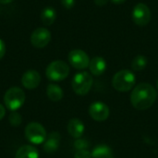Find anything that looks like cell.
I'll use <instances>...</instances> for the list:
<instances>
[{
	"instance_id": "603a6c76",
	"label": "cell",
	"mask_w": 158,
	"mask_h": 158,
	"mask_svg": "<svg viewBox=\"0 0 158 158\" xmlns=\"http://www.w3.org/2000/svg\"><path fill=\"white\" fill-rule=\"evenodd\" d=\"M61 4L62 6L67 8V9H70L74 6L75 5V0H61Z\"/></svg>"
},
{
	"instance_id": "7c38bea8",
	"label": "cell",
	"mask_w": 158,
	"mask_h": 158,
	"mask_svg": "<svg viewBox=\"0 0 158 158\" xmlns=\"http://www.w3.org/2000/svg\"><path fill=\"white\" fill-rule=\"evenodd\" d=\"M59 143H60V134L58 132L53 131L48 135V137H46V140L44 143V150L45 153L48 154L55 153L58 149Z\"/></svg>"
},
{
	"instance_id": "7402d4cb",
	"label": "cell",
	"mask_w": 158,
	"mask_h": 158,
	"mask_svg": "<svg viewBox=\"0 0 158 158\" xmlns=\"http://www.w3.org/2000/svg\"><path fill=\"white\" fill-rule=\"evenodd\" d=\"M75 158H92V153H90L88 150H78L75 155Z\"/></svg>"
},
{
	"instance_id": "f1b7e54d",
	"label": "cell",
	"mask_w": 158,
	"mask_h": 158,
	"mask_svg": "<svg viewBox=\"0 0 158 158\" xmlns=\"http://www.w3.org/2000/svg\"><path fill=\"white\" fill-rule=\"evenodd\" d=\"M156 87H157V90H158V80H157V82H156Z\"/></svg>"
},
{
	"instance_id": "ba28073f",
	"label": "cell",
	"mask_w": 158,
	"mask_h": 158,
	"mask_svg": "<svg viewBox=\"0 0 158 158\" xmlns=\"http://www.w3.org/2000/svg\"><path fill=\"white\" fill-rule=\"evenodd\" d=\"M68 58L69 64L77 69H84L88 68L90 64L89 56L81 49H74L70 51Z\"/></svg>"
},
{
	"instance_id": "8992f818",
	"label": "cell",
	"mask_w": 158,
	"mask_h": 158,
	"mask_svg": "<svg viewBox=\"0 0 158 158\" xmlns=\"http://www.w3.org/2000/svg\"><path fill=\"white\" fill-rule=\"evenodd\" d=\"M26 139L33 144H41L46 140L47 134L43 125L38 122H31L25 128Z\"/></svg>"
},
{
	"instance_id": "83f0119b",
	"label": "cell",
	"mask_w": 158,
	"mask_h": 158,
	"mask_svg": "<svg viewBox=\"0 0 158 158\" xmlns=\"http://www.w3.org/2000/svg\"><path fill=\"white\" fill-rule=\"evenodd\" d=\"M113 3H115V4H118V5H119V4H122V3H124L126 0H111Z\"/></svg>"
},
{
	"instance_id": "6da1fadb",
	"label": "cell",
	"mask_w": 158,
	"mask_h": 158,
	"mask_svg": "<svg viewBox=\"0 0 158 158\" xmlns=\"http://www.w3.org/2000/svg\"><path fill=\"white\" fill-rule=\"evenodd\" d=\"M157 92L154 86L147 82L136 85L131 94V102L134 108L138 110H146L156 102Z\"/></svg>"
},
{
	"instance_id": "4316f807",
	"label": "cell",
	"mask_w": 158,
	"mask_h": 158,
	"mask_svg": "<svg viewBox=\"0 0 158 158\" xmlns=\"http://www.w3.org/2000/svg\"><path fill=\"white\" fill-rule=\"evenodd\" d=\"M12 1H14V0H0V4L6 5V4H9V3H11Z\"/></svg>"
},
{
	"instance_id": "ffe728a7",
	"label": "cell",
	"mask_w": 158,
	"mask_h": 158,
	"mask_svg": "<svg viewBox=\"0 0 158 158\" xmlns=\"http://www.w3.org/2000/svg\"><path fill=\"white\" fill-rule=\"evenodd\" d=\"M8 121H9V123H10L12 126L18 127V126H19V125L21 124V122H22V118H21V116H20L18 112L13 111V112L9 115V117H8Z\"/></svg>"
},
{
	"instance_id": "e0dca14e",
	"label": "cell",
	"mask_w": 158,
	"mask_h": 158,
	"mask_svg": "<svg viewBox=\"0 0 158 158\" xmlns=\"http://www.w3.org/2000/svg\"><path fill=\"white\" fill-rule=\"evenodd\" d=\"M56 19V12L53 7L46 6L43 9L41 13V19L44 25L46 26L52 25L55 22Z\"/></svg>"
},
{
	"instance_id": "5bb4252c",
	"label": "cell",
	"mask_w": 158,
	"mask_h": 158,
	"mask_svg": "<svg viewBox=\"0 0 158 158\" xmlns=\"http://www.w3.org/2000/svg\"><path fill=\"white\" fill-rule=\"evenodd\" d=\"M84 124L79 118H72L68 123V131L69 135L75 139H79L84 132Z\"/></svg>"
},
{
	"instance_id": "9a60e30c",
	"label": "cell",
	"mask_w": 158,
	"mask_h": 158,
	"mask_svg": "<svg viewBox=\"0 0 158 158\" xmlns=\"http://www.w3.org/2000/svg\"><path fill=\"white\" fill-rule=\"evenodd\" d=\"M15 158H39V153L31 145H23L17 151Z\"/></svg>"
},
{
	"instance_id": "5b68a950",
	"label": "cell",
	"mask_w": 158,
	"mask_h": 158,
	"mask_svg": "<svg viewBox=\"0 0 158 158\" xmlns=\"http://www.w3.org/2000/svg\"><path fill=\"white\" fill-rule=\"evenodd\" d=\"M93 77L87 71H81L77 74L72 79V89L75 94L79 95L87 94L93 86Z\"/></svg>"
},
{
	"instance_id": "30bf717a",
	"label": "cell",
	"mask_w": 158,
	"mask_h": 158,
	"mask_svg": "<svg viewBox=\"0 0 158 158\" xmlns=\"http://www.w3.org/2000/svg\"><path fill=\"white\" fill-rule=\"evenodd\" d=\"M89 114L95 121H105L109 117V108L102 102H94L89 107Z\"/></svg>"
},
{
	"instance_id": "2e32d148",
	"label": "cell",
	"mask_w": 158,
	"mask_h": 158,
	"mask_svg": "<svg viewBox=\"0 0 158 158\" xmlns=\"http://www.w3.org/2000/svg\"><path fill=\"white\" fill-rule=\"evenodd\" d=\"M46 94L48 98L53 102H58L63 98V90L60 86L55 83H50L46 88Z\"/></svg>"
},
{
	"instance_id": "d6986e66",
	"label": "cell",
	"mask_w": 158,
	"mask_h": 158,
	"mask_svg": "<svg viewBox=\"0 0 158 158\" xmlns=\"http://www.w3.org/2000/svg\"><path fill=\"white\" fill-rule=\"evenodd\" d=\"M147 63H148V61H147L146 56H144L143 55H138L133 58V60L131 62V68L135 71H141L146 68Z\"/></svg>"
},
{
	"instance_id": "484cf974",
	"label": "cell",
	"mask_w": 158,
	"mask_h": 158,
	"mask_svg": "<svg viewBox=\"0 0 158 158\" xmlns=\"http://www.w3.org/2000/svg\"><path fill=\"white\" fill-rule=\"evenodd\" d=\"M5 115H6V108L0 104V120H2L4 118Z\"/></svg>"
},
{
	"instance_id": "9c48e42d",
	"label": "cell",
	"mask_w": 158,
	"mask_h": 158,
	"mask_svg": "<svg viewBox=\"0 0 158 158\" xmlns=\"http://www.w3.org/2000/svg\"><path fill=\"white\" fill-rule=\"evenodd\" d=\"M51 41V32L43 27L34 30L31 35V43L36 48L45 47Z\"/></svg>"
},
{
	"instance_id": "7a4b0ae2",
	"label": "cell",
	"mask_w": 158,
	"mask_h": 158,
	"mask_svg": "<svg viewBox=\"0 0 158 158\" xmlns=\"http://www.w3.org/2000/svg\"><path fill=\"white\" fill-rule=\"evenodd\" d=\"M135 82V75L129 69H122L118 71L112 79V85L114 89L122 93L131 91L134 87Z\"/></svg>"
},
{
	"instance_id": "277c9868",
	"label": "cell",
	"mask_w": 158,
	"mask_h": 158,
	"mask_svg": "<svg viewBox=\"0 0 158 158\" xmlns=\"http://www.w3.org/2000/svg\"><path fill=\"white\" fill-rule=\"evenodd\" d=\"M25 102V94L19 87L8 89L4 95V104L10 111H17Z\"/></svg>"
},
{
	"instance_id": "cb8c5ba5",
	"label": "cell",
	"mask_w": 158,
	"mask_h": 158,
	"mask_svg": "<svg viewBox=\"0 0 158 158\" xmlns=\"http://www.w3.org/2000/svg\"><path fill=\"white\" fill-rule=\"evenodd\" d=\"M6 51V44H5V42L2 39H0V59H2L3 56H5Z\"/></svg>"
},
{
	"instance_id": "4fadbf2b",
	"label": "cell",
	"mask_w": 158,
	"mask_h": 158,
	"mask_svg": "<svg viewBox=\"0 0 158 158\" xmlns=\"http://www.w3.org/2000/svg\"><path fill=\"white\" fill-rule=\"evenodd\" d=\"M106 62L102 56H95L90 60L89 64V69L91 73L94 76H100L105 73L106 70Z\"/></svg>"
},
{
	"instance_id": "ac0fdd59",
	"label": "cell",
	"mask_w": 158,
	"mask_h": 158,
	"mask_svg": "<svg viewBox=\"0 0 158 158\" xmlns=\"http://www.w3.org/2000/svg\"><path fill=\"white\" fill-rule=\"evenodd\" d=\"M93 158H113V152L111 148L105 144L96 146L92 152Z\"/></svg>"
},
{
	"instance_id": "3957f363",
	"label": "cell",
	"mask_w": 158,
	"mask_h": 158,
	"mask_svg": "<svg viewBox=\"0 0 158 158\" xmlns=\"http://www.w3.org/2000/svg\"><path fill=\"white\" fill-rule=\"evenodd\" d=\"M69 74V65L62 60H56L51 62L45 70V75L48 80L52 81H61L65 80Z\"/></svg>"
},
{
	"instance_id": "44dd1931",
	"label": "cell",
	"mask_w": 158,
	"mask_h": 158,
	"mask_svg": "<svg viewBox=\"0 0 158 158\" xmlns=\"http://www.w3.org/2000/svg\"><path fill=\"white\" fill-rule=\"evenodd\" d=\"M89 142L85 139H77L74 142V148L78 151V150H87L89 148Z\"/></svg>"
},
{
	"instance_id": "d4e9b609",
	"label": "cell",
	"mask_w": 158,
	"mask_h": 158,
	"mask_svg": "<svg viewBox=\"0 0 158 158\" xmlns=\"http://www.w3.org/2000/svg\"><path fill=\"white\" fill-rule=\"evenodd\" d=\"M108 2V0H94V3L96 6H104L105 5H106Z\"/></svg>"
},
{
	"instance_id": "52a82bcc",
	"label": "cell",
	"mask_w": 158,
	"mask_h": 158,
	"mask_svg": "<svg viewBox=\"0 0 158 158\" xmlns=\"http://www.w3.org/2000/svg\"><path fill=\"white\" fill-rule=\"evenodd\" d=\"M132 19L138 26H145L151 20V10L144 3L137 4L132 10Z\"/></svg>"
},
{
	"instance_id": "8fae6325",
	"label": "cell",
	"mask_w": 158,
	"mask_h": 158,
	"mask_svg": "<svg viewBox=\"0 0 158 158\" xmlns=\"http://www.w3.org/2000/svg\"><path fill=\"white\" fill-rule=\"evenodd\" d=\"M41 82V75L38 71L30 69L27 70L21 77V83L23 87L28 90H33L39 86Z\"/></svg>"
}]
</instances>
